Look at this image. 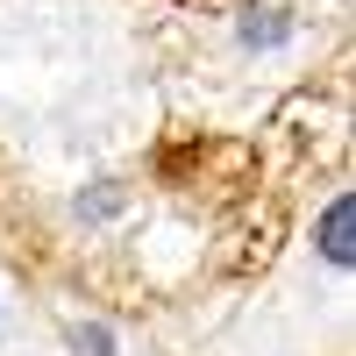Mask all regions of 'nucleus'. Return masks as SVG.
Returning a JSON list of instances; mask_svg holds the SVG:
<instances>
[{
    "mask_svg": "<svg viewBox=\"0 0 356 356\" xmlns=\"http://www.w3.org/2000/svg\"><path fill=\"white\" fill-rule=\"evenodd\" d=\"M235 36H243V50H278L292 36V22L278 8H243V22H235Z\"/></svg>",
    "mask_w": 356,
    "mask_h": 356,
    "instance_id": "f03ea898",
    "label": "nucleus"
},
{
    "mask_svg": "<svg viewBox=\"0 0 356 356\" xmlns=\"http://www.w3.org/2000/svg\"><path fill=\"white\" fill-rule=\"evenodd\" d=\"M349 221H356L349 193H335L328 207H321V257H328L335 271H349V257H356V243H349Z\"/></svg>",
    "mask_w": 356,
    "mask_h": 356,
    "instance_id": "f257e3e1",
    "label": "nucleus"
},
{
    "mask_svg": "<svg viewBox=\"0 0 356 356\" xmlns=\"http://www.w3.org/2000/svg\"><path fill=\"white\" fill-rule=\"evenodd\" d=\"M114 207H122V193H114V186H107V193H93V200H86V193H79V214H93V221H107V214H114Z\"/></svg>",
    "mask_w": 356,
    "mask_h": 356,
    "instance_id": "20e7f679",
    "label": "nucleus"
},
{
    "mask_svg": "<svg viewBox=\"0 0 356 356\" xmlns=\"http://www.w3.org/2000/svg\"><path fill=\"white\" fill-rule=\"evenodd\" d=\"M72 356H114V328L107 321H79L72 328Z\"/></svg>",
    "mask_w": 356,
    "mask_h": 356,
    "instance_id": "7ed1b4c3",
    "label": "nucleus"
}]
</instances>
